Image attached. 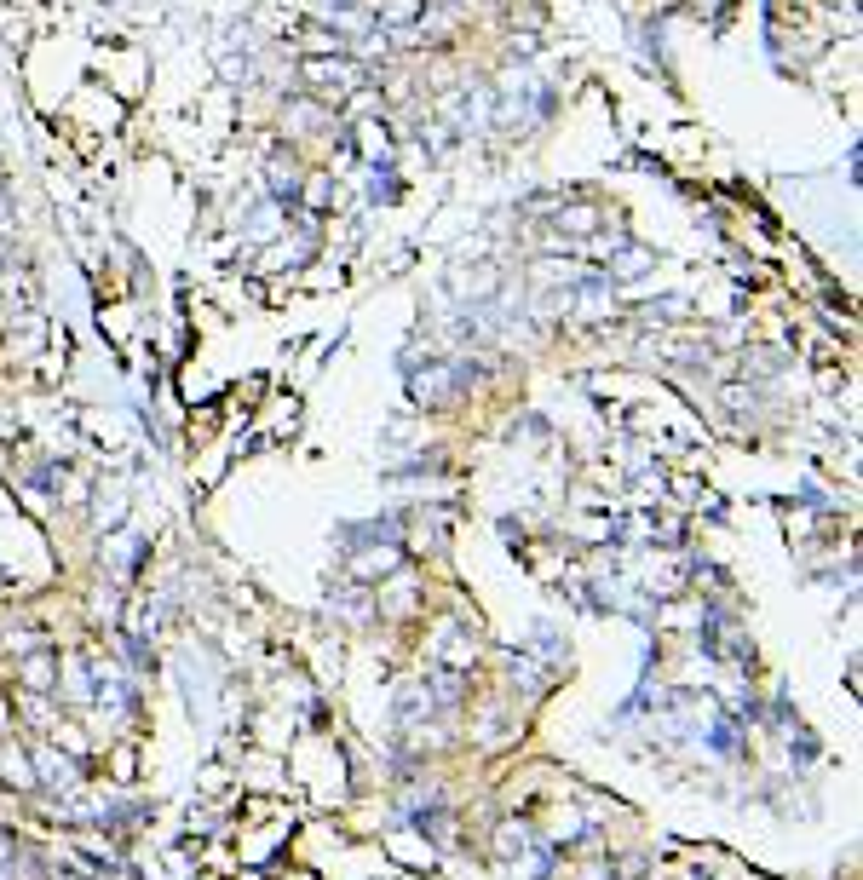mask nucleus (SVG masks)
I'll return each mask as SVG.
<instances>
[{"mask_svg": "<svg viewBox=\"0 0 863 880\" xmlns=\"http://www.w3.org/2000/svg\"><path fill=\"white\" fill-rule=\"evenodd\" d=\"M305 81H311V87H323V98H346V87H357V81H363V70H357V64H346V58H311V64H305Z\"/></svg>", "mask_w": 863, "mask_h": 880, "instance_id": "obj_1", "label": "nucleus"}]
</instances>
